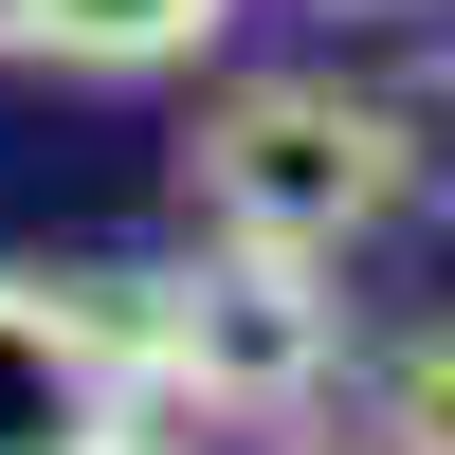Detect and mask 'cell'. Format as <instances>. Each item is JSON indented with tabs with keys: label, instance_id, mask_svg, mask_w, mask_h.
Wrapping results in <instances>:
<instances>
[{
	"label": "cell",
	"instance_id": "7a4b0ae2",
	"mask_svg": "<svg viewBox=\"0 0 455 455\" xmlns=\"http://www.w3.org/2000/svg\"><path fill=\"white\" fill-rule=\"evenodd\" d=\"M128 347H146V383H182L201 419H310L328 364H347V310H328V255L201 237L182 274L128 291Z\"/></svg>",
	"mask_w": 455,
	"mask_h": 455
},
{
	"label": "cell",
	"instance_id": "ba28073f",
	"mask_svg": "<svg viewBox=\"0 0 455 455\" xmlns=\"http://www.w3.org/2000/svg\"><path fill=\"white\" fill-rule=\"evenodd\" d=\"M73 455H164V437H128V419H109V437H73Z\"/></svg>",
	"mask_w": 455,
	"mask_h": 455
},
{
	"label": "cell",
	"instance_id": "6da1fadb",
	"mask_svg": "<svg viewBox=\"0 0 455 455\" xmlns=\"http://www.w3.org/2000/svg\"><path fill=\"white\" fill-rule=\"evenodd\" d=\"M419 201V128L347 73H237L182 128V219L201 237H274V255H364Z\"/></svg>",
	"mask_w": 455,
	"mask_h": 455
},
{
	"label": "cell",
	"instance_id": "9c48e42d",
	"mask_svg": "<svg viewBox=\"0 0 455 455\" xmlns=\"http://www.w3.org/2000/svg\"><path fill=\"white\" fill-rule=\"evenodd\" d=\"M291 455H383V437H291Z\"/></svg>",
	"mask_w": 455,
	"mask_h": 455
},
{
	"label": "cell",
	"instance_id": "8992f818",
	"mask_svg": "<svg viewBox=\"0 0 455 455\" xmlns=\"http://www.w3.org/2000/svg\"><path fill=\"white\" fill-rule=\"evenodd\" d=\"M401 128H437V164H419V182H437V201H455V92H437V109H401Z\"/></svg>",
	"mask_w": 455,
	"mask_h": 455
},
{
	"label": "cell",
	"instance_id": "30bf717a",
	"mask_svg": "<svg viewBox=\"0 0 455 455\" xmlns=\"http://www.w3.org/2000/svg\"><path fill=\"white\" fill-rule=\"evenodd\" d=\"M347 19H419V0H347Z\"/></svg>",
	"mask_w": 455,
	"mask_h": 455
},
{
	"label": "cell",
	"instance_id": "52a82bcc",
	"mask_svg": "<svg viewBox=\"0 0 455 455\" xmlns=\"http://www.w3.org/2000/svg\"><path fill=\"white\" fill-rule=\"evenodd\" d=\"M0 55H36V0H0Z\"/></svg>",
	"mask_w": 455,
	"mask_h": 455
},
{
	"label": "cell",
	"instance_id": "277c9868",
	"mask_svg": "<svg viewBox=\"0 0 455 455\" xmlns=\"http://www.w3.org/2000/svg\"><path fill=\"white\" fill-rule=\"evenodd\" d=\"M219 36H237V0H36V55L73 73H182Z\"/></svg>",
	"mask_w": 455,
	"mask_h": 455
},
{
	"label": "cell",
	"instance_id": "5b68a950",
	"mask_svg": "<svg viewBox=\"0 0 455 455\" xmlns=\"http://www.w3.org/2000/svg\"><path fill=\"white\" fill-rule=\"evenodd\" d=\"M383 455H455V328H419V347L383 364V419H364Z\"/></svg>",
	"mask_w": 455,
	"mask_h": 455
},
{
	"label": "cell",
	"instance_id": "3957f363",
	"mask_svg": "<svg viewBox=\"0 0 455 455\" xmlns=\"http://www.w3.org/2000/svg\"><path fill=\"white\" fill-rule=\"evenodd\" d=\"M128 383H146V347H128V291L109 274H0V455L109 437Z\"/></svg>",
	"mask_w": 455,
	"mask_h": 455
}]
</instances>
